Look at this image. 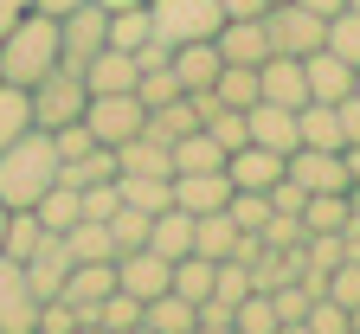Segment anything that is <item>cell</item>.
Masks as SVG:
<instances>
[{"label":"cell","instance_id":"obj_12","mask_svg":"<svg viewBox=\"0 0 360 334\" xmlns=\"http://www.w3.org/2000/svg\"><path fill=\"white\" fill-rule=\"evenodd\" d=\"M71 264H77V257H71V245H65V231H45V238H39V251L26 257V283H32V296H39V302H45V296H58V290H65V276H71Z\"/></svg>","mask_w":360,"mask_h":334},{"label":"cell","instance_id":"obj_28","mask_svg":"<svg viewBox=\"0 0 360 334\" xmlns=\"http://www.w3.org/2000/svg\"><path fill=\"white\" fill-rule=\"evenodd\" d=\"M32 212H39V225H45V231H65V225H77V219H84V200H77V186H71V180H52V186L39 193V206H32Z\"/></svg>","mask_w":360,"mask_h":334},{"label":"cell","instance_id":"obj_42","mask_svg":"<svg viewBox=\"0 0 360 334\" xmlns=\"http://www.w3.org/2000/svg\"><path fill=\"white\" fill-rule=\"evenodd\" d=\"M225 212H232V225H238V231H264V219H270V193H245V186H232Z\"/></svg>","mask_w":360,"mask_h":334},{"label":"cell","instance_id":"obj_21","mask_svg":"<svg viewBox=\"0 0 360 334\" xmlns=\"http://www.w3.org/2000/svg\"><path fill=\"white\" fill-rule=\"evenodd\" d=\"M116 174H174V155H167V141H155L142 129V135L116 141Z\"/></svg>","mask_w":360,"mask_h":334},{"label":"cell","instance_id":"obj_54","mask_svg":"<svg viewBox=\"0 0 360 334\" xmlns=\"http://www.w3.org/2000/svg\"><path fill=\"white\" fill-rule=\"evenodd\" d=\"M32 7H39V13H52V20H58V13H71V7H77V0H32Z\"/></svg>","mask_w":360,"mask_h":334},{"label":"cell","instance_id":"obj_49","mask_svg":"<svg viewBox=\"0 0 360 334\" xmlns=\"http://www.w3.org/2000/svg\"><path fill=\"white\" fill-rule=\"evenodd\" d=\"M167 58H174V45H167V39H148V45H135V71H161Z\"/></svg>","mask_w":360,"mask_h":334},{"label":"cell","instance_id":"obj_10","mask_svg":"<svg viewBox=\"0 0 360 334\" xmlns=\"http://www.w3.org/2000/svg\"><path fill=\"white\" fill-rule=\"evenodd\" d=\"M167 276H174V257H161V251H148V245L116 251V290H129V296H142V302L161 296Z\"/></svg>","mask_w":360,"mask_h":334},{"label":"cell","instance_id":"obj_5","mask_svg":"<svg viewBox=\"0 0 360 334\" xmlns=\"http://www.w3.org/2000/svg\"><path fill=\"white\" fill-rule=\"evenodd\" d=\"M142 122H148V103L135 97V90H90V103H84V129L97 135L103 148L142 135Z\"/></svg>","mask_w":360,"mask_h":334},{"label":"cell","instance_id":"obj_4","mask_svg":"<svg viewBox=\"0 0 360 334\" xmlns=\"http://www.w3.org/2000/svg\"><path fill=\"white\" fill-rule=\"evenodd\" d=\"M257 20H264L270 52H283V58L315 52V45H322V32H328V20H322V13H309L302 0H270V7H264Z\"/></svg>","mask_w":360,"mask_h":334},{"label":"cell","instance_id":"obj_47","mask_svg":"<svg viewBox=\"0 0 360 334\" xmlns=\"http://www.w3.org/2000/svg\"><path fill=\"white\" fill-rule=\"evenodd\" d=\"M335 116H341V148H347V141H360V90H347V97L335 103Z\"/></svg>","mask_w":360,"mask_h":334},{"label":"cell","instance_id":"obj_13","mask_svg":"<svg viewBox=\"0 0 360 334\" xmlns=\"http://www.w3.org/2000/svg\"><path fill=\"white\" fill-rule=\"evenodd\" d=\"M302 77H309V97H322V103H341L347 90H354V65L341 52H328V45L302 52Z\"/></svg>","mask_w":360,"mask_h":334},{"label":"cell","instance_id":"obj_51","mask_svg":"<svg viewBox=\"0 0 360 334\" xmlns=\"http://www.w3.org/2000/svg\"><path fill=\"white\" fill-rule=\"evenodd\" d=\"M26 13H32V0H0V39H7V32H13Z\"/></svg>","mask_w":360,"mask_h":334},{"label":"cell","instance_id":"obj_55","mask_svg":"<svg viewBox=\"0 0 360 334\" xmlns=\"http://www.w3.org/2000/svg\"><path fill=\"white\" fill-rule=\"evenodd\" d=\"M103 13H116V7H148V0H97Z\"/></svg>","mask_w":360,"mask_h":334},{"label":"cell","instance_id":"obj_25","mask_svg":"<svg viewBox=\"0 0 360 334\" xmlns=\"http://www.w3.org/2000/svg\"><path fill=\"white\" fill-rule=\"evenodd\" d=\"M212 276H219V257H200V251H187V257H174L167 290H174V296H187V302H206V296H212Z\"/></svg>","mask_w":360,"mask_h":334},{"label":"cell","instance_id":"obj_6","mask_svg":"<svg viewBox=\"0 0 360 334\" xmlns=\"http://www.w3.org/2000/svg\"><path fill=\"white\" fill-rule=\"evenodd\" d=\"M110 45V13L97 7V0H77L71 13H58V65L84 77L90 52H103Z\"/></svg>","mask_w":360,"mask_h":334},{"label":"cell","instance_id":"obj_50","mask_svg":"<svg viewBox=\"0 0 360 334\" xmlns=\"http://www.w3.org/2000/svg\"><path fill=\"white\" fill-rule=\"evenodd\" d=\"M264 7H270V0H219V13H225V20H257Z\"/></svg>","mask_w":360,"mask_h":334},{"label":"cell","instance_id":"obj_36","mask_svg":"<svg viewBox=\"0 0 360 334\" xmlns=\"http://www.w3.org/2000/svg\"><path fill=\"white\" fill-rule=\"evenodd\" d=\"M148 39H155L148 7H116L110 13V45H116V52H135V45H148Z\"/></svg>","mask_w":360,"mask_h":334},{"label":"cell","instance_id":"obj_33","mask_svg":"<svg viewBox=\"0 0 360 334\" xmlns=\"http://www.w3.org/2000/svg\"><path fill=\"white\" fill-rule=\"evenodd\" d=\"M26 129H32V97H26V84H7V77H0V148L20 141Z\"/></svg>","mask_w":360,"mask_h":334},{"label":"cell","instance_id":"obj_39","mask_svg":"<svg viewBox=\"0 0 360 334\" xmlns=\"http://www.w3.org/2000/svg\"><path fill=\"white\" fill-rule=\"evenodd\" d=\"M148 219H155V212H142V206H129V200H122V206L103 219V225H110V238H116V251H135V245H148Z\"/></svg>","mask_w":360,"mask_h":334},{"label":"cell","instance_id":"obj_27","mask_svg":"<svg viewBox=\"0 0 360 334\" xmlns=\"http://www.w3.org/2000/svg\"><path fill=\"white\" fill-rule=\"evenodd\" d=\"M232 245H238V225H232V212H193V251L200 257H232Z\"/></svg>","mask_w":360,"mask_h":334},{"label":"cell","instance_id":"obj_26","mask_svg":"<svg viewBox=\"0 0 360 334\" xmlns=\"http://www.w3.org/2000/svg\"><path fill=\"white\" fill-rule=\"evenodd\" d=\"M65 245H71L77 264H110V257H116V238H110L103 219H77V225H65Z\"/></svg>","mask_w":360,"mask_h":334},{"label":"cell","instance_id":"obj_29","mask_svg":"<svg viewBox=\"0 0 360 334\" xmlns=\"http://www.w3.org/2000/svg\"><path fill=\"white\" fill-rule=\"evenodd\" d=\"M212 103H225V110H251V103H257V65H219V77H212Z\"/></svg>","mask_w":360,"mask_h":334},{"label":"cell","instance_id":"obj_56","mask_svg":"<svg viewBox=\"0 0 360 334\" xmlns=\"http://www.w3.org/2000/svg\"><path fill=\"white\" fill-rule=\"evenodd\" d=\"M347 206H354V219H360V186H347Z\"/></svg>","mask_w":360,"mask_h":334},{"label":"cell","instance_id":"obj_31","mask_svg":"<svg viewBox=\"0 0 360 334\" xmlns=\"http://www.w3.org/2000/svg\"><path fill=\"white\" fill-rule=\"evenodd\" d=\"M39 238H45L39 212H32V206H13V212H7V231H0V251H7L13 264H26V257L39 251Z\"/></svg>","mask_w":360,"mask_h":334},{"label":"cell","instance_id":"obj_32","mask_svg":"<svg viewBox=\"0 0 360 334\" xmlns=\"http://www.w3.org/2000/svg\"><path fill=\"white\" fill-rule=\"evenodd\" d=\"M97 334H142V296L110 290V296L97 302Z\"/></svg>","mask_w":360,"mask_h":334},{"label":"cell","instance_id":"obj_43","mask_svg":"<svg viewBox=\"0 0 360 334\" xmlns=\"http://www.w3.org/2000/svg\"><path fill=\"white\" fill-rule=\"evenodd\" d=\"M296 334H347V309L335 302V296H315L309 302V315H302V328Z\"/></svg>","mask_w":360,"mask_h":334},{"label":"cell","instance_id":"obj_37","mask_svg":"<svg viewBox=\"0 0 360 334\" xmlns=\"http://www.w3.org/2000/svg\"><path fill=\"white\" fill-rule=\"evenodd\" d=\"M58 180H71V186H97V180H116V148H90V155H77V161H65L58 167Z\"/></svg>","mask_w":360,"mask_h":334},{"label":"cell","instance_id":"obj_1","mask_svg":"<svg viewBox=\"0 0 360 334\" xmlns=\"http://www.w3.org/2000/svg\"><path fill=\"white\" fill-rule=\"evenodd\" d=\"M58 180V148H52V129H26L20 141L0 148V206H39V193Z\"/></svg>","mask_w":360,"mask_h":334},{"label":"cell","instance_id":"obj_34","mask_svg":"<svg viewBox=\"0 0 360 334\" xmlns=\"http://www.w3.org/2000/svg\"><path fill=\"white\" fill-rule=\"evenodd\" d=\"M347 219H354L347 193H309L302 200V231H347Z\"/></svg>","mask_w":360,"mask_h":334},{"label":"cell","instance_id":"obj_53","mask_svg":"<svg viewBox=\"0 0 360 334\" xmlns=\"http://www.w3.org/2000/svg\"><path fill=\"white\" fill-rule=\"evenodd\" d=\"M302 7H309V13H322V20H335V13L347 7V0H302Z\"/></svg>","mask_w":360,"mask_h":334},{"label":"cell","instance_id":"obj_2","mask_svg":"<svg viewBox=\"0 0 360 334\" xmlns=\"http://www.w3.org/2000/svg\"><path fill=\"white\" fill-rule=\"evenodd\" d=\"M52 65H58V20L32 7L7 39H0V77L7 84H39Z\"/></svg>","mask_w":360,"mask_h":334},{"label":"cell","instance_id":"obj_48","mask_svg":"<svg viewBox=\"0 0 360 334\" xmlns=\"http://www.w3.org/2000/svg\"><path fill=\"white\" fill-rule=\"evenodd\" d=\"M302 200H309V193H302V186H296L290 174H283L277 186H270V212H302Z\"/></svg>","mask_w":360,"mask_h":334},{"label":"cell","instance_id":"obj_11","mask_svg":"<svg viewBox=\"0 0 360 334\" xmlns=\"http://www.w3.org/2000/svg\"><path fill=\"white\" fill-rule=\"evenodd\" d=\"M283 161H290V155L245 141V148H232V155H225V180H232V186H245V193H270V186L283 180Z\"/></svg>","mask_w":360,"mask_h":334},{"label":"cell","instance_id":"obj_14","mask_svg":"<svg viewBox=\"0 0 360 334\" xmlns=\"http://www.w3.org/2000/svg\"><path fill=\"white\" fill-rule=\"evenodd\" d=\"M212 45H219V58H225V65H264V58H270L264 20H219Z\"/></svg>","mask_w":360,"mask_h":334},{"label":"cell","instance_id":"obj_17","mask_svg":"<svg viewBox=\"0 0 360 334\" xmlns=\"http://www.w3.org/2000/svg\"><path fill=\"white\" fill-rule=\"evenodd\" d=\"M174 77H180V90H212V77H219V45L212 39H187V45H174Z\"/></svg>","mask_w":360,"mask_h":334},{"label":"cell","instance_id":"obj_35","mask_svg":"<svg viewBox=\"0 0 360 334\" xmlns=\"http://www.w3.org/2000/svg\"><path fill=\"white\" fill-rule=\"evenodd\" d=\"M232 334H283V321H277V302H270V290H251V296L232 309Z\"/></svg>","mask_w":360,"mask_h":334},{"label":"cell","instance_id":"obj_3","mask_svg":"<svg viewBox=\"0 0 360 334\" xmlns=\"http://www.w3.org/2000/svg\"><path fill=\"white\" fill-rule=\"evenodd\" d=\"M26 97H32V129H65V122H84V103H90V90L77 71L52 65L39 84H26Z\"/></svg>","mask_w":360,"mask_h":334},{"label":"cell","instance_id":"obj_7","mask_svg":"<svg viewBox=\"0 0 360 334\" xmlns=\"http://www.w3.org/2000/svg\"><path fill=\"white\" fill-rule=\"evenodd\" d=\"M148 20H155V39L187 45V39H212L225 13L219 0H148Z\"/></svg>","mask_w":360,"mask_h":334},{"label":"cell","instance_id":"obj_58","mask_svg":"<svg viewBox=\"0 0 360 334\" xmlns=\"http://www.w3.org/2000/svg\"><path fill=\"white\" fill-rule=\"evenodd\" d=\"M347 7H360V0H347Z\"/></svg>","mask_w":360,"mask_h":334},{"label":"cell","instance_id":"obj_30","mask_svg":"<svg viewBox=\"0 0 360 334\" xmlns=\"http://www.w3.org/2000/svg\"><path fill=\"white\" fill-rule=\"evenodd\" d=\"M116 186H122V200L142 206V212L174 206V174H116Z\"/></svg>","mask_w":360,"mask_h":334},{"label":"cell","instance_id":"obj_16","mask_svg":"<svg viewBox=\"0 0 360 334\" xmlns=\"http://www.w3.org/2000/svg\"><path fill=\"white\" fill-rule=\"evenodd\" d=\"M225 200H232V180H225V167L174 174V206H187V212H219Z\"/></svg>","mask_w":360,"mask_h":334},{"label":"cell","instance_id":"obj_15","mask_svg":"<svg viewBox=\"0 0 360 334\" xmlns=\"http://www.w3.org/2000/svg\"><path fill=\"white\" fill-rule=\"evenodd\" d=\"M245 129H251V141L257 148H277V155H290V148H302L296 141V110H283V103H251L245 110Z\"/></svg>","mask_w":360,"mask_h":334},{"label":"cell","instance_id":"obj_41","mask_svg":"<svg viewBox=\"0 0 360 334\" xmlns=\"http://www.w3.org/2000/svg\"><path fill=\"white\" fill-rule=\"evenodd\" d=\"M270 302H277V321H283V334H296V328H302V315H309V302H315V296H309V290H302V283H296V276H290V283H277V290H270Z\"/></svg>","mask_w":360,"mask_h":334},{"label":"cell","instance_id":"obj_19","mask_svg":"<svg viewBox=\"0 0 360 334\" xmlns=\"http://www.w3.org/2000/svg\"><path fill=\"white\" fill-rule=\"evenodd\" d=\"M135 52H116V45H103V52H90L84 65V90H135Z\"/></svg>","mask_w":360,"mask_h":334},{"label":"cell","instance_id":"obj_20","mask_svg":"<svg viewBox=\"0 0 360 334\" xmlns=\"http://www.w3.org/2000/svg\"><path fill=\"white\" fill-rule=\"evenodd\" d=\"M193 309H200V302L161 290V296L142 302V334H193Z\"/></svg>","mask_w":360,"mask_h":334},{"label":"cell","instance_id":"obj_46","mask_svg":"<svg viewBox=\"0 0 360 334\" xmlns=\"http://www.w3.org/2000/svg\"><path fill=\"white\" fill-rule=\"evenodd\" d=\"M52 148H58V167H65V161H77V155L97 148V135H90L84 122H65V129H52Z\"/></svg>","mask_w":360,"mask_h":334},{"label":"cell","instance_id":"obj_22","mask_svg":"<svg viewBox=\"0 0 360 334\" xmlns=\"http://www.w3.org/2000/svg\"><path fill=\"white\" fill-rule=\"evenodd\" d=\"M296 141H302V148H341V116H335V103L309 97L296 110Z\"/></svg>","mask_w":360,"mask_h":334},{"label":"cell","instance_id":"obj_9","mask_svg":"<svg viewBox=\"0 0 360 334\" xmlns=\"http://www.w3.org/2000/svg\"><path fill=\"white\" fill-rule=\"evenodd\" d=\"M283 174L302 186V193H347V161H341V148H290Z\"/></svg>","mask_w":360,"mask_h":334},{"label":"cell","instance_id":"obj_40","mask_svg":"<svg viewBox=\"0 0 360 334\" xmlns=\"http://www.w3.org/2000/svg\"><path fill=\"white\" fill-rule=\"evenodd\" d=\"M206 135L219 141L225 155H232V148H245V141H251V129H245V110H225V103H212V110H206Z\"/></svg>","mask_w":360,"mask_h":334},{"label":"cell","instance_id":"obj_38","mask_svg":"<svg viewBox=\"0 0 360 334\" xmlns=\"http://www.w3.org/2000/svg\"><path fill=\"white\" fill-rule=\"evenodd\" d=\"M322 45H328V52H341V58H347V65L360 71V7H341V13L328 20Z\"/></svg>","mask_w":360,"mask_h":334},{"label":"cell","instance_id":"obj_18","mask_svg":"<svg viewBox=\"0 0 360 334\" xmlns=\"http://www.w3.org/2000/svg\"><path fill=\"white\" fill-rule=\"evenodd\" d=\"M148 251L187 257V251H193V212H187V206H161V212L148 219Z\"/></svg>","mask_w":360,"mask_h":334},{"label":"cell","instance_id":"obj_8","mask_svg":"<svg viewBox=\"0 0 360 334\" xmlns=\"http://www.w3.org/2000/svg\"><path fill=\"white\" fill-rule=\"evenodd\" d=\"M39 328V296L26 283V264L0 251V334H32Z\"/></svg>","mask_w":360,"mask_h":334},{"label":"cell","instance_id":"obj_57","mask_svg":"<svg viewBox=\"0 0 360 334\" xmlns=\"http://www.w3.org/2000/svg\"><path fill=\"white\" fill-rule=\"evenodd\" d=\"M0 231H7V206H0Z\"/></svg>","mask_w":360,"mask_h":334},{"label":"cell","instance_id":"obj_23","mask_svg":"<svg viewBox=\"0 0 360 334\" xmlns=\"http://www.w3.org/2000/svg\"><path fill=\"white\" fill-rule=\"evenodd\" d=\"M167 155H174V174H200V167H225V148L206 135V122L200 129H187V135H174L167 141Z\"/></svg>","mask_w":360,"mask_h":334},{"label":"cell","instance_id":"obj_24","mask_svg":"<svg viewBox=\"0 0 360 334\" xmlns=\"http://www.w3.org/2000/svg\"><path fill=\"white\" fill-rule=\"evenodd\" d=\"M200 122H206V116H200V97H193V90H180L174 103L148 110V122H142V129H148L155 141H174V135H187V129H200Z\"/></svg>","mask_w":360,"mask_h":334},{"label":"cell","instance_id":"obj_52","mask_svg":"<svg viewBox=\"0 0 360 334\" xmlns=\"http://www.w3.org/2000/svg\"><path fill=\"white\" fill-rule=\"evenodd\" d=\"M341 161H347V186H360V141H347Z\"/></svg>","mask_w":360,"mask_h":334},{"label":"cell","instance_id":"obj_44","mask_svg":"<svg viewBox=\"0 0 360 334\" xmlns=\"http://www.w3.org/2000/svg\"><path fill=\"white\" fill-rule=\"evenodd\" d=\"M322 296H335L341 309H360V257H341L322 283Z\"/></svg>","mask_w":360,"mask_h":334},{"label":"cell","instance_id":"obj_45","mask_svg":"<svg viewBox=\"0 0 360 334\" xmlns=\"http://www.w3.org/2000/svg\"><path fill=\"white\" fill-rule=\"evenodd\" d=\"M135 97H142L148 110L174 103V97H180V77H174V65H161V71H142V77H135Z\"/></svg>","mask_w":360,"mask_h":334}]
</instances>
